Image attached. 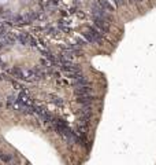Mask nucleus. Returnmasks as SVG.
I'll use <instances>...</instances> for the list:
<instances>
[{
  "instance_id": "f257e3e1",
  "label": "nucleus",
  "mask_w": 156,
  "mask_h": 165,
  "mask_svg": "<svg viewBox=\"0 0 156 165\" xmlns=\"http://www.w3.org/2000/svg\"><path fill=\"white\" fill-rule=\"evenodd\" d=\"M84 37L88 43H102L103 39V33L100 32L96 26H91V28H86L85 32H84Z\"/></svg>"
},
{
  "instance_id": "f03ea898",
  "label": "nucleus",
  "mask_w": 156,
  "mask_h": 165,
  "mask_svg": "<svg viewBox=\"0 0 156 165\" xmlns=\"http://www.w3.org/2000/svg\"><path fill=\"white\" fill-rule=\"evenodd\" d=\"M93 22H95V26L102 33H107L110 30V19H106V18H103V17L93 15Z\"/></svg>"
},
{
  "instance_id": "7ed1b4c3",
  "label": "nucleus",
  "mask_w": 156,
  "mask_h": 165,
  "mask_svg": "<svg viewBox=\"0 0 156 165\" xmlns=\"http://www.w3.org/2000/svg\"><path fill=\"white\" fill-rule=\"evenodd\" d=\"M17 39H18V41L21 44H23V46H36V40L27 33H19L18 36H17Z\"/></svg>"
},
{
  "instance_id": "20e7f679",
  "label": "nucleus",
  "mask_w": 156,
  "mask_h": 165,
  "mask_svg": "<svg viewBox=\"0 0 156 165\" xmlns=\"http://www.w3.org/2000/svg\"><path fill=\"white\" fill-rule=\"evenodd\" d=\"M92 92V89L88 87V84L86 85H78L77 88H75V94L78 96H82V95H89Z\"/></svg>"
},
{
  "instance_id": "39448f33",
  "label": "nucleus",
  "mask_w": 156,
  "mask_h": 165,
  "mask_svg": "<svg viewBox=\"0 0 156 165\" xmlns=\"http://www.w3.org/2000/svg\"><path fill=\"white\" fill-rule=\"evenodd\" d=\"M78 103H81V105H84V106H89V105H92V102H93V98L91 96V94L89 95H82V96H78Z\"/></svg>"
},
{
  "instance_id": "423d86ee",
  "label": "nucleus",
  "mask_w": 156,
  "mask_h": 165,
  "mask_svg": "<svg viewBox=\"0 0 156 165\" xmlns=\"http://www.w3.org/2000/svg\"><path fill=\"white\" fill-rule=\"evenodd\" d=\"M18 101H19V102H22V103H25V105H27V106H30V105H32V101H30V96L27 95L25 91H21V94L18 95Z\"/></svg>"
},
{
  "instance_id": "0eeeda50",
  "label": "nucleus",
  "mask_w": 156,
  "mask_h": 165,
  "mask_svg": "<svg viewBox=\"0 0 156 165\" xmlns=\"http://www.w3.org/2000/svg\"><path fill=\"white\" fill-rule=\"evenodd\" d=\"M97 3H99V4L102 6V7H103L104 10H107V11H112V10H114V7L111 6L110 3L107 2V0H97Z\"/></svg>"
},
{
  "instance_id": "6e6552de",
  "label": "nucleus",
  "mask_w": 156,
  "mask_h": 165,
  "mask_svg": "<svg viewBox=\"0 0 156 165\" xmlns=\"http://www.w3.org/2000/svg\"><path fill=\"white\" fill-rule=\"evenodd\" d=\"M7 33H8V28H7L4 23H0V37L6 36Z\"/></svg>"
},
{
  "instance_id": "1a4fd4ad",
  "label": "nucleus",
  "mask_w": 156,
  "mask_h": 165,
  "mask_svg": "<svg viewBox=\"0 0 156 165\" xmlns=\"http://www.w3.org/2000/svg\"><path fill=\"white\" fill-rule=\"evenodd\" d=\"M0 160H2L3 162H10V161L12 160V157L10 156V154H2V156H0Z\"/></svg>"
},
{
  "instance_id": "9d476101",
  "label": "nucleus",
  "mask_w": 156,
  "mask_h": 165,
  "mask_svg": "<svg viewBox=\"0 0 156 165\" xmlns=\"http://www.w3.org/2000/svg\"><path fill=\"white\" fill-rule=\"evenodd\" d=\"M51 101L54 102V103H56V105H62V103H63V102H62V99H60V98H58V96H52Z\"/></svg>"
},
{
  "instance_id": "9b49d317",
  "label": "nucleus",
  "mask_w": 156,
  "mask_h": 165,
  "mask_svg": "<svg viewBox=\"0 0 156 165\" xmlns=\"http://www.w3.org/2000/svg\"><path fill=\"white\" fill-rule=\"evenodd\" d=\"M114 3L118 6V7H121V6H123L125 4V0H112Z\"/></svg>"
},
{
  "instance_id": "f8f14e48",
  "label": "nucleus",
  "mask_w": 156,
  "mask_h": 165,
  "mask_svg": "<svg viewBox=\"0 0 156 165\" xmlns=\"http://www.w3.org/2000/svg\"><path fill=\"white\" fill-rule=\"evenodd\" d=\"M130 2H133V3H138V2H143V0H130Z\"/></svg>"
},
{
  "instance_id": "ddd939ff",
  "label": "nucleus",
  "mask_w": 156,
  "mask_h": 165,
  "mask_svg": "<svg viewBox=\"0 0 156 165\" xmlns=\"http://www.w3.org/2000/svg\"><path fill=\"white\" fill-rule=\"evenodd\" d=\"M0 156H2V153H0Z\"/></svg>"
}]
</instances>
